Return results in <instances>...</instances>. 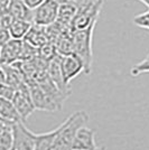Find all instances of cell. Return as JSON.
Returning <instances> with one entry per match:
<instances>
[{
	"instance_id": "obj_4",
	"label": "cell",
	"mask_w": 149,
	"mask_h": 150,
	"mask_svg": "<svg viewBox=\"0 0 149 150\" xmlns=\"http://www.w3.org/2000/svg\"><path fill=\"white\" fill-rule=\"evenodd\" d=\"M58 10L60 4L56 0H45L34 9V24L44 27L54 24L58 18Z\"/></svg>"
},
{
	"instance_id": "obj_7",
	"label": "cell",
	"mask_w": 149,
	"mask_h": 150,
	"mask_svg": "<svg viewBox=\"0 0 149 150\" xmlns=\"http://www.w3.org/2000/svg\"><path fill=\"white\" fill-rule=\"evenodd\" d=\"M35 146V133L26 128L24 121L13 123V144L11 150H34Z\"/></svg>"
},
{
	"instance_id": "obj_12",
	"label": "cell",
	"mask_w": 149,
	"mask_h": 150,
	"mask_svg": "<svg viewBox=\"0 0 149 150\" xmlns=\"http://www.w3.org/2000/svg\"><path fill=\"white\" fill-rule=\"evenodd\" d=\"M0 120L4 122L13 123V125L23 121L13 101L6 100L4 98L0 99Z\"/></svg>"
},
{
	"instance_id": "obj_8",
	"label": "cell",
	"mask_w": 149,
	"mask_h": 150,
	"mask_svg": "<svg viewBox=\"0 0 149 150\" xmlns=\"http://www.w3.org/2000/svg\"><path fill=\"white\" fill-rule=\"evenodd\" d=\"M13 103L17 108L23 121H25L29 115L34 113L36 108H35L34 102L31 100V90H29L28 83L17 90V92L13 99Z\"/></svg>"
},
{
	"instance_id": "obj_3",
	"label": "cell",
	"mask_w": 149,
	"mask_h": 150,
	"mask_svg": "<svg viewBox=\"0 0 149 150\" xmlns=\"http://www.w3.org/2000/svg\"><path fill=\"white\" fill-rule=\"evenodd\" d=\"M104 0H96L93 4L77 8V13L72 21V30H83L96 24Z\"/></svg>"
},
{
	"instance_id": "obj_5",
	"label": "cell",
	"mask_w": 149,
	"mask_h": 150,
	"mask_svg": "<svg viewBox=\"0 0 149 150\" xmlns=\"http://www.w3.org/2000/svg\"><path fill=\"white\" fill-rule=\"evenodd\" d=\"M27 83L29 85L31 100L34 102L36 110H44L48 112H54L56 110H60V106L57 105V103L40 88L37 82L31 80Z\"/></svg>"
},
{
	"instance_id": "obj_6",
	"label": "cell",
	"mask_w": 149,
	"mask_h": 150,
	"mask_svg": "<svg viewBox=\"0 0 149 150\" xmlns=\"http://www.w3.org/2000/svg\"><path fill=\"white\" fill-rule=\"evenodd\" d=\"M61 69L64 77V81L66 84H70V82L75 79L77 75H80L82 72L85 73V65L81 57L77 56L75 53L64 55L61 58Z\"/></svg>"
},
{
	"instance_id": "obj_20",
	"label": "cell",
	"mask_w": 149,
	"mask_h": 150,
	"mask_svg": "<svg viewBox=\"0 0 149 150\" xmlns=\"http://www.w3.org/2000/svg\"><path fill=\"white\" fill-rule=\"evenodd\" d=\"M15 17L10 13V11L7 9L5 11H1V17H0V27L1 28H6L9 29L10 26L13 25V23L15 21Z\"/></svg>"
},
{
	"instance_id": "obj_10",
	"label": "cell",
	"mask_w": 149,
	"mask_h": 150,
	"mask_svg": "<svg viewBox=\"0 0 149 150\" xmlns=\"http://www.w3.org/2000/svg\"><path fill=\"white\" fill-rule=\"evenodd\" d=\"M94 131L87 127H82L77 131L71 150H95L98 146L95 144Z\"/></svg>"
},
{
	"instance_id": "obj_1",
	"label": "cell",
	"mask_w": 149,
	"mask_h": 150,
	"mask_svg": "<svg viewBox=\"0 0 149 150\" xmlns=\"http://www.w3.org/2000/svg\"><path fill=\"white\" fill-rule=\"evenodd\" d=\"M89 115L84 111H77L66 119L65 127L56 139L55 144L52 150H71L77 131L85 125Z\"/></svg>"
},
{
	"instance_id": "obj_18",
	"label": "cell",
	"mask_w": 149,
	"mask_h": 150,
	"mask_svg": "<svg viewBox=\"0 0 149 150\" xmlns=\"http://www.w3.org/2000/svg\"><path fill=\"white\" fill-rule=\"evenodd\" d=\"M57 55H58V52H57L56 45L54 43L48 42V43H46L42 47L38 48V57L47 63H50Z\"/></svg>"
},
{
	"instance_id": "obj_15",
	"label": "cell",
	"mask_w": 149,
	"mask_h": 150,
	"mask_svg": "<svg viewBox=\"0 0 149 150\" xmlns=\"http://www.w3.org/2000/svg\"><path fill=\"white\" fill-rule=\"evenodd\" d=\"M8 10L16 19H23L34 24V10L24 2V0H11Z\"/></svg>"
},
{
	"instance_id": "obj_24",
	"label": "cell",
	"mask_w": 149,
	"mask_h": 150,
	"mask_svg": "<svg viewBox=\"0 0 149 150\" xmlns=\"http://www.w3.org/2000/svg\"><path fill=\"white\" fill-rule=\"evenodd\" d=\"M45 0H24V2H25L27 6L29 7L31 9H36L39 5H42Z\"/></svg>"
},
{
	"instance_id": "obj_14",
	"label": "cell",
	"mask_w": 149,
	"mask_h": 150,
	"mask_svg": "<svg viewBox=\"0 0 149 150\" xmlns=\"http://www.w3.org/2000/svg\"><path fill=\"white\" fill-rule=\"evenodd\" d=\"M76 13H77V6L75 4L72 2L61 4L58 10V18L56 21L65 29H72V21Z\"/></svg>"
},
{
	"instance_id": "obj_21",
	"label": "cell",
	"mask_w": 149,
	"mask_h": 150,
	"mask_svg": "<svg viewBox=\"0 0 149 150\" xmlns=\"http://www.w3.org/2000/svg\"><path fill=\"white\" fill-rule=\"evenodd\" d=\"M16 92H17V88H13L11 85H8V84H2L1 83V92H0L1 98L6 99V100L13 101Z\"/></svg>"
},
{
	"instance_id": "obj_13",
	"label": "cell",
	"mask_w": 149,
	"mask_h": 150,
	"mask_svg": "<svg viewBox=\"0 0 149 150\" xmlns=\"http://www.w3.org/2000/svg\"><path fill=\"white\" fill-rule=\"evenodd\" d=\"M24 40H26L27 43H29L37 48L42 47L43 45L50 42L48 36H47V31H46V27L33 24L31 30L28 31V34L25 36Z\"/></svg>"
},
{
	"instance_id": "obj_23",
	"label": "cell",
	"mask_w": 149,
	"mask_h": 150,
	"mask_svg": "<svg viewBox=\"0 0 149 150\" xmlns=\"http://www.w3.org/2000/svg\"><path fill=\"white\" fill-rule=\"evenodd\" d=\"M11 34L9 29H6V28H0V46L7 44L10 39H11Z\"/></svg>"
},
{
	"instance_id": "obj_2",
	"label": "cell",
	"mask_w": 149,
	"mask_h": 150,
	"mask_svg": "<svg viewBox=\"0 0 149 150\" xmlns=\"http://www.w3.org/2000/svg\"><path fill=\"white\" fill-rule=\"evenodd\" d=\"M93 24L87 29L73 31V42H74V53L81 57L85 65V74L91 73L92 66V35L94 27Z\"/></svg>"
},
{
	"instance_id": "obj_16",
	"label": "cell",
	"mask_w": 149,
	"mask_h": 150,
	"mask_svg": "<svg viewBox=\"0 0 149 150\" xmlns=\"http://www.w3.org/2000/svg\"><path fill=\"white\" fill-rule=\"evenodd\" d=\"M13 144V125L1 121L0 150H11Z\"/></svg>"
},
{
	"instance_id": "obj_22",
	"label": "cell",
	"mask_w": 149,
	"mask_h": 150,
	"mask_svg": "<svg viewBox=\"0 0 149 150\" xmlns=\"http://www.w3.org/2000/svg\"><path fill=\"white\" fill-rule=\"evenodd\" d=\"M133 24L141 28H145V29H148L149 30V10L146 11L143 13H140L135 17L133 19Z\"/></svg>"
},
{
	"instance_id": "obj_9",
	"label": "cell",
	"mask_w": 149,
	"mask_h": 150,
	"mask_svg": "<svg viewBox=\"0 0 149 150\" xmlns=\"http://www.w3.org/2000/svg\"><path fill=\"white\" fill-rule=\"evenodd\" d=\"M24 46V39H15L11 38L7 44L1 46L0 57L1 64L4 65H13L20 61L21 52Z\"/></svg>"
},
{
	"instance_id": "obj_19",
	"label": "cell",
	"mask_w": 149,
	"mask_h": 150,
	"mask_svg": "<svg viewBox=\"0 0 149 150\" xmlns=\"http://www.w3.org/2000/svg\"><path fill=\"white\" fill-rule=\"evenodd\" d=\"M130 73L132 76H138L143 73H149V56H147L143 61L136 64L132 69Z\"/></svg>"
},
{
	"instance_id": "obj_25",
	"label": "cell",
	"mask_w": 149,
	"mask_h": 150,
	"mask_svg": "<svg viewBox=\"0 0 149 150\" xmlns=\"http://www.w3.org/2000/svg\"><path fill=\"white\" fill-rule=\"evenodd\" d=\"M11 0H0V6H1V11H5L9 8Z\"/></svg>"
},
{
	"instance_id": "obj_26",
	"label": "cell",
	"mask_w": 149,
	"mask_h": 150,
	"mask_svg": "<svg viewBox=\"0 0 149 150\" xmlns=\"http://www.w3.org/2000/svg\"><path fill=\"white\" fill-rule=\"evenodd\" d=\"M138 1H140V2H143L145 6L147 7L149 9V0H138Z\"/></svg>"
},
{
	"instance_id": "obj_27",
	"label": "cell",
	"mask_w": 149,
	"mask_h": 150,
	"mask_svg": "<svg viewBox=\"0 0 149 150\" xmlns=\"http://www.w3.org/2000/svg\"><path fill=\"white\" fill-rule=\"evenodd\" d=\"M95 150H106V148L104 147V146H102V147H98Z\"/></svg>"
},
{
	"instance_id": "obj_11",
	"label": "cell",
	"mask_w": 149,
	"mask_h": 150,
	"mask_svg": "<svg viewBox=\"0 0 149 150\" xmlns=\"http://www.w3.org/2000/svg\"><path fill=\"white\" fill-rule=\"evenodd\" d=\"M66 120L61 123L57 128H55L54 130H52L50 132L46 133H35V141H36V146L34 150H52L55 141L58 134L61 133V131L63 130V128L65 127Z\"/></svg>"
},
{
	"instance_id": "obj_17",
	"label": "cell",
	"mask_w": 149,
	"mask_h": 150,
	"mask_svg": "<svg viewBox=\"0 0 149 150\" xmlns=\"http://www.w3.org/2000/svg\"><path fill=\"white\" fill-rule=\"evenodd\" d=\"M33 23L23 20V19H15L13 25L10 26L9 31L11 34V37L15 39H24L25 36L28 34V31L31 30Z\"/></svg>"
}]
</instances>
